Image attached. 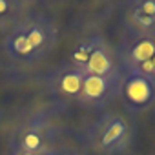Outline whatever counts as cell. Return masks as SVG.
Masks as SVG:
<instances>
[{"mask_svg":"<svg viewBox=\"0 0 155 155\" xmlns=\"http://www.w3.org/2000/svg\"><path fill=\"white\" fill-rule=\"evenodd\" d=\"M57 40V24L46 15L31 13L6 33L4 49L13 62L33 66L49 57Z\"/></svg>","mask_w":155,"mask_h":155,"instance_id":"obj_1","label":"cell"},{"mask_svg":"<svg viewBox=\"0 0 155 155\" xmlns=\"http://www.w3.org/2000/svg\"><path fill=\"white\" fill-rule=\"evenodd\" d=\"M133 137L130 119L119 111H104L86 131V142L95 155H124Z\"/></svg>","mask_w":155,"mask_h":155,"instance_id":"obj_2","label":"cell"},{"mask_svg":"<svg viewBox=\"0 0 155 155\" xmlns=\"http://www.w3.org/2000/svg\"><path fill=\"white\" fill-rule=\"evenodd\" d=\"M69 64L81 69L84 75H101V77L122 75L117 51L99 33H91L77 42V46L69 55Z\"/></svg>","mask_w":155,"mask_h":155,"instance_id":"obj_3","label":"cell"},{"mask_svg":"<svg viewBox=\"0 0 155 155\" xmlns=\"http://www.w3.org/2000/svg\"><path fill=\"white\" fill-rule=\"evenodd\" d=\"M55 126L46 115H33L18 124L11 135L13 155H40L55 144Z\"/></svg>","mask_w":155,"mask_h":155,"instance_id":"obj_4","label":"cell"},{"mask_svg":"<svg viewBox=\"0 0 155 155\" xmlns=\"http://www.w3.org/2000/svg\"><path fill=\"white\" fill-rule=\"evenodd\" d=\"M119 101L130 113H142L155 106V79L140 73H122Z\"/></svg>","mask_w":155,"mask_h":155,"instance_id":"obj_5","label":"cell"},{"mask_svg":"<svg viewBox=\"0 0 155 155\" xmlns=\"http://www.w3.org/2000/svg\"><path fill=\"white\" fill-rule=\"evenodd\" d=\"M122 77V75H120ZM120 77H101V75H84L81 93L77 97V106L84 110H102L106 108L119 93Z\"/></svg>","mask_w":155,"mask_h":155,"instance_id":"obj_6","label":"cell"},{"mask_svg":"<svg viewBox=\"0 0 155 155\" xmlns=\"http://www.w3.org/2000/svg\"><path fill=\"white\" fill-rule=\"evenodd\" d=\"M82 81H84V73L68 62L48 71V75L44 77V86L48 93H51L53 97L75 102L81 93Z\"/></svg>","mask_w":155,"mask_h":155,"instance_id":"obj_7","label":"cell"},{"mask_svg":"<svg viewBox=\"0 0 155 155\" xmlns=\"http://www.w3.org/2000/svg\"><path fill=\"white\" fill-rule=\"evenodd\" d=\"M155 55V35L137 37L131 35L124 40L120 51L117 53L122 73H133L144 64H148Z\"/></svg>","mask_w":155,"mask_h":155,"instance_id":"obj_8","label":"cell"},{"mask_svg":"<svg viewBox=\"0 0 155 155\" xmlns=\"http://www.w3.org/2000/svg\"><path fill=\"white\" fill-rule=\"evenodd\" d=\"M124 22L131 35H155V0H137L128 4Z\"/></svg>","mask_w":155,"mask_h":155,"instance_id":"obj_9","label":"cell"},{"mask_svg":"<svg viewBox=\"0 0 155 155\" xmlns=\"http://www.w3.org/2000/svg\"><path fill=\"white\" fill-rule=\"evenodd\" d=\"M35 2L29 0H0V33H8L22 18L31 15Z\"/></svg>","mask_w":155,"mask_h":155,"instance_id":"obj_10","label":"cell"},{"mask_svg":"<svg viewBox=\"0 0 155 155\" xmlns=\"http://www.w3.org/2000/svg\"><path fill=\"white\" fill-rule=\"evenodd\" d=\"M49 155H84V153L77 148H71V146H53Z\"/></svg>","mask_w":155,"mask_h":155,"instance_id":"obj_11","label":"cell"},{"mask_svg":"<svg viewBox=\"0 0 155 155\" xmlns=\"http://www.w3.org/2000/svg\"><path fill=\"white\" fill-rule=\"evenodd\" d=\"M133 73L148 75V77H151V79H155V55H153V58H151L148 64H144L142 68H139V69H137V71H133Z\"/></svg>","mask_w":155,"mask_h":155,"instance_id":"obj_12","label":"cell"},{"mask_svg":"<svg viewBox=\"0 0 155 155\" xmlns=\"http://www.w3.org/2000/svg\"><path fill=\"white\" fill-rule=\"evenodd\" d=\"M49 151H51V150H48V151H46V153H40V155H49Z\"/></svg>","mask_w":155,"mask_h":155,"instance_id":"obj_13","label":"cell"}]
</instances>
